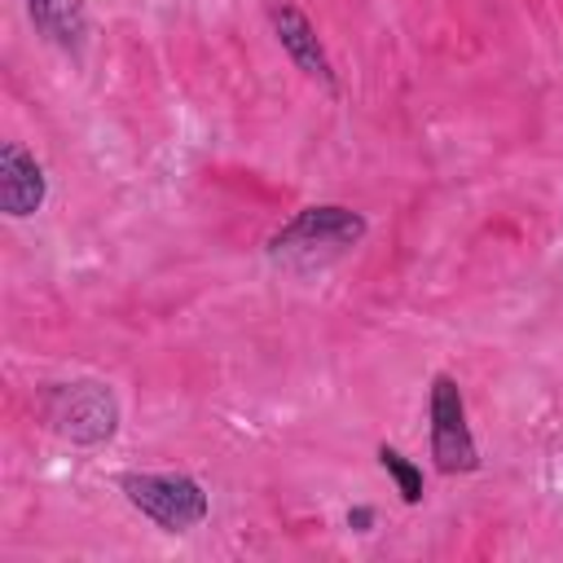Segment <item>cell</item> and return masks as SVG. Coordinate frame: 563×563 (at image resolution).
<instances>
[{
  "instance_id": "7",
  "label": "cell",
  "mask_w": 563,
  "mask_h": 563,
  "mask_svg": "<svg viewBox=\"0 0 563 563\" xmlns=\"http://www.w3.org/2000/svg\"><path fill=\"white\" fill-rule=\"evenodd\" d=\"M26 13H31L35 31L48 44H57L66 53H79V44L88 35V9H84V0H26Z\"/></svg>"
},
{
  "instance_id": "8",
  "label": "cell",
  "mask_w": 563,
  "mask_h": 563,
  "mask_svg": "<svg viewBox=\"0 0 563 563\" xmlns=\"http://www.w3.org/2000/svg\"><path fill=\"white\" fill-rule=\"evenodd\" d=\"M378 466L396 479V488H400V501H405V506H418V501H422V471H418L400 449L378 444Z\"/></svg>"
},
{
  "instance_id": "5",
  "label": "cell",
  "mask_w": 563,
  "mask_h": 563,
  "mask_svg": "<svg viewBox=\"0 0 563 563\" xmlns=\"http://www.w3.org/2000/svg\"><path fill=\"white\" fill-rule=\"evenodd\" d=\"M268 22H273V35H277V44L286 48V57H290L308 79H317L325 92H334V70H330V57H325V48H321L312 22H308L295 4H286V0H273V4H268Z\"/></svg>"
},
{
  "instance_id": "9",
  "label": "cell",
  "mask_w": 563,
  "mask_h": 563,
  "mask_svg": "<svg viewBox=\"0 0 563 563\" xmlns=\"http://www.w3.org/2000/svg\"><path fill=\"white\" fill-rule=\"evenodd\" d=\"M347 523H352L356 532H369V523H374V510H369V506H356V510H347Z\"/></svg>"
},
{
  "instance_id": "3",
  "label": "cell",
  "mask_w": 563,
  "mask_h": 563,
  "mask_svg": "<svg viewBox=\"0 0 563 563\" xmlns=\"http://www.w3.org/2000/svg\"><path fill=\"white\" fill-rule=\"evenodd\" d=\"M427 418H431V457L435 471L444 475H466L479 466V449L475 435L466 427V400L453 374H435L431 378V400H427Z\"/></svg>"
},
{
  "instance_id": "2",
  "label": "cell",
  "mask_w": 563,
  "mask_h": 563,
  "mask_svg": "<svg viewBox=\"0 0 563 563\" xmlns=\"http://www.w3.org/2000/svg\"><path fill=\"white\" fill-rule=\"evenodd\" d=\"M365 216L352 207H303L295 211L273 238H268V255H317V251H347L365 238Z\"/></svg>"
},
{
  "instance_id": "6",
  "label": "cell",
  "mask_w": 563,
  "mask_h": 563,
  "mask_svg": "<svg viewBox=\"0 0 563 563\" xmlns=\"http://www.w3.org/2000/svg\"><path fill=\"white\" fill-rule=\"evenodd\" d=\"M44 194H48V180L35 154H26V145L18 141H4L0 145V211L13 220L35 216L44 207Z\"/></svg>"
},
{
  "instance_id": "4",
  "label": "cell",
  "mask_w": 563,
  "mask_h": 563,
  "mask_svg": "<svg viewBox=\"0 0 563 563\" xmlns=\"http://www.w3.org/2000/svg\"><path fill=\"white\" fill-rule=\"evenodd\" d=\"M48 427L75 444H101L119 427L114 391L101 383H66L48 396Z\"/></svg>"
},
{
  "instance_id": "1",
  "label": "cell",
  "mask_w": 563,
  "mask_h": 563,
  "mask_svg": "<svg viewBox=\"0 0 563 563\" xmlns=\"http://www.w3.org/2000/svg\"><path fill=\"white\" fill-rule=\"evenodd\" d=\"M119 488L132 510L154 519L163 532H189L207 519L211 501L198 479L189 475H154V471H128L119 475Z\"/></svg>"
}]
</instances>
